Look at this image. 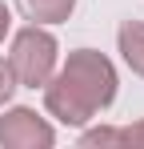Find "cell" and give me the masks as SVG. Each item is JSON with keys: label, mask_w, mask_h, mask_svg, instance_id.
Returning a JSON list of instances; mask_svg holds the SVG:
<instances>
[{"label": "cell", "mask_w": 144, "mask_h": 149, "mask_svg": "<svg viewBox=\"0 0 144 149\" xmlns=\"http://www.w3.org/2000/svg\"><path fill=\"white\" fill-rule=\"evenodd\" d=\"M116 65L96 49H72L64 65L44 81V109L60 125L84 129L116 101Z\"/></svg>", "instance_id": "obj_1"}, {"label": "cell", "mask_w": 144, "mask_h": 149, "mask_svg": "<svg viewBox=\"0 0 144 149\" xmlns=\"http://www.w3.org/2000/svg\"><path fill=\"white\" fill-rule=\"evenodd\" d=\"M12 77L24 89H44V81L56 73L60 65V45L48 32V24H28L12 36V52H8Z\"/></svg>", "instance_id": "obj_2"}, {"label": "cell", "mask_w": 144, "mask_h": 149, "mask_svg": "<svg viewBox=\"0 0 144 149\" xmlns=\"http://www.w3.org/2000/svg\"><path fill=\"white\" fill-rule=\"evenodd\" d=\"M0 145L4 149H52L56 129L28 105H12L0 117Z\"/></svg>", "instance_id": "obj_3"}, {"label": "cell", "mask_w": 144, "mask_h": 149, "mask_svg": "<svg viewBox=\"0 0 144 149\" xmlns=\"http://www.w3.org/2000/svg\"><path fill=\"white\" fill-rule=\"evenodd\" d=\"M16 8L32 24H64L76 12V0H16Z\"/></svg>", "instance_id": "obj_4"}, {"label": "cell", "mask_w": 144, "mask_h": 149, "mask_svg": "<svg viewBox=\"0 0 144 149\" xmlns=\"http://www.w3.org/2000/svg\"><path fill=\"white\" fill-rule=\"evenodd\" d=\"M116 49L124 56V65L136 77H144V20H124L116 32Z\"/></svg>", "instance_id": "obj_5"}, {"label": "cell", "mask_w": 144, "mask_h": 149, "mask_svg": "<svg viewBox=\"0 0 144 149\" xmlns=\"http://www.w3.org/2000/svg\"><path fill=\"white\" fill-rule=\"evenodd\" d=\"M80 145H84V149L116 145V129H108V125H100V129H84V133H80Z\"/></svg>", "instance_id": "obj_6"}, {"label": "cell", "mask_w": 144, "mask_h": 149, "mask_svg": "<svg viewBox=\"0 0 144 149\" xmlns=\"http://www.w3.org/2000/svg\"><path fill=\"white\" fill-rule=\"evenodd\" d=\"M16 89H20V85H16V77H12V65L0 56V109L12 101V93H16Z\"/></svg>", "instance_id": "obj_7"}, {"label": "cell", "mask_w": 144, "mask_h": 149, "mask_svg": "<svg viewBox=\"0 0 144 149\" xmlns=\"http://www.w3.org/2000/svg\"><path fill=\"white\" fill-rule=\"evenodd\" d=\"M116 145H136V149H140V145H144V121L116 129Z\"/></svg>", "instance_id": "obj_8"}, {"label": "cell", "mask_w": 144, "mask_h": 149, "mask_svg": "<svg viewBox=\"0 0 144 149\" xmlns=\"http://www.w3.org/2000/svg\"><path fill=\"white\" fill-rule=\"evenodd\" d=\"M12 32V12H8V4L0 0V45H4V36Z\"/></svg>", "instance_id": "obj_9"}]
</instances>
